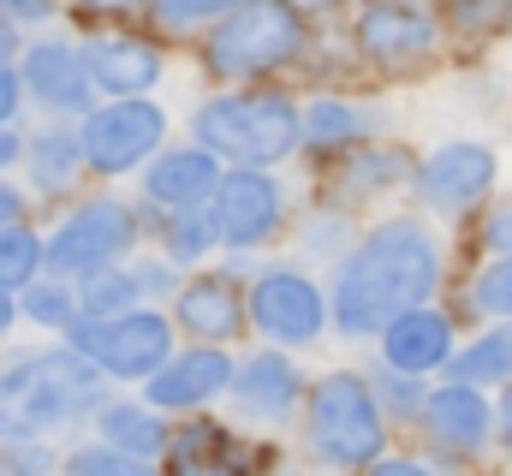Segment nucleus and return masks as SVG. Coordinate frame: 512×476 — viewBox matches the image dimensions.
I'll return each instance as SVG.
<instances>
[{"mask_svg":"<svg viewBox=\"0 0 512 476\" xmlns=\"http://www.w3.org/2000/svg\"><path fill=\"white\" fill-rule=\"evenodd\" d=\"M447 369H453V381H477V387L512 381V316H507V328H495V334L471 340L459 357H447Z\"/></svg>","mask_w":512,"mask_h":476,"instance_id":"22","label":"nucleus"},{"mask_svg":"<svg viewBox=\"0 0 512 476\" xmlns=\"http://www.w3.org/2000/svg\"><path fill=\"white\" fill-rule=\"evenodd\" d=\"M251 453L221 429V423H191L179 441H173V471H227V465H245Z\"/></svg>","mask_w":512,"mask_h":476,"instance_id":"21","label":"nucleus"},{"mask_svg":"<svg viewBox=\"0 0 512 476\" xmlns=\"http://www.w3.org/2000/svg\"><path fill=\"white\" fill-rule=\"evenodd\" d=\"M382 352H387V369L429 375V369H441L453 357V322L423 310V304H411V310H399L382 328Z\"/></svg>","mask_w":512,"mask_h":476,"instance_id":"13","label":"nucleus"},{"mask_svg":"<svg viewBox=\"0 0 512 476\" xmlns=\"http://www.w3.org/2000/svg\"><path fill=\"white\" fill-rule=\"evenodd\" d=\"M131 215L120 209V203H90V209H78L60 233H54V244H48V262L60 268V274H90V268H102L108 256H120L131 244Z\"/></svg>","mask_w":512,"mask_h":476,"instance_id":"10","label":"nucleus"},{"mask_svg":"<svg viewBox=\"0 0 512 476\" xmlns=\"http://www.w3.org/2000/svg\"><path fill=\"white\" fill-rule=\"evenodd\" d=\"M489 185H495V149L489 143H441L417 167V197L441 215L471 209L477 197H489Z\"/></svg>","mask_w":512,"mask_h":476,"instance_id":"8","label":"nucleus"},{"mask_svg":"<svg viewBox=\"0 0 512 476\" xmlns=\"http://www.w3.org/2000/svg\"><path fill=\"white\" fill-rule=\"evenodd\" d=\"M84 60H90V78L102 90H114V96H137V90H149L161 78V54L149 42H137V36H96Z\"/></svg>","mask_w":512,"mask_h":476,"instance_id":"16","label":"nucleus"},{"mask_svg":"<svg viewBox=\"0 0 512 476\" xmlns=\"http://www.w3.org/2000/svg\"><path fill=\"white\" fill-rule=\"evenodd\" d=\"M66 334H72L78 352L90 357V363H102L108 375H155L167 363V340H173V328L161 316H149V310H114V316L78 322Z\"/></svg>","mask_w":512,"mask_h":476,"instance_id":"6","label":"nucleus"},{"mask_svg":"<svg viewBox=\"0 0 512 476\" xmlns=\"http://www.w3.org/2000/svg\"><path fill=\"white\" fill-rule=\"evenodd\" d=\"M382 476H423V465L417 459H387V465H376Z\"/></svg>","mask_w":512,"mask_h":476,"instance_id":"38","label":"nucleus"},{"mask_svg":"<svg viewBox=\"0 0 512 476\" xmlns=\"http://www.w3.org/2000/svg\"><path fill=\"white\" fill-rule=\"evenodd\" d=\"M197 137L233 161H280L298 149L304 137V119L286 96H227V102H209L197 114Z\"/></svg>","mask_w":512,"mask_h":476,"instance_id":"4","label":"nucleus"},{"mask_svg":"<svg viewBox=\"0 0 512 476\" xmlns=\"http://www.w3.org/2000/svg\"><path fill=\"white\" fill-rule=\"evenodd\" d=\"M215 185H221V173H215L209 149H173L149 167V197L167 209H197Z\"/></svg>","mask_w":512,"mask_h":476,"instance_id":"17","label":"nucleus"},{"mask_svg":"<svg viewBox=\"0 0 512 476\" xmlns=\"http://www.w3.org/2000/svg\"><path fill=\"white\" fill-rule=\"evenodd\" d=\"M251 316L256 328L268 334V340H280V346H304V340H316L322 334V292L304 280V274H262L256 280V298H251Z\"/></svg>","mask_w":512,"mask_h":476,"instance_id":"9","label":"nucleus"},{"mask_svg":"<svg viewBox=\"0 0 512 476\" xmlns=\"http://www.w3.org/2000/svg\"><path fill=\"white\" fill-rule=\"evenodd\" d=\"M298 6H334V0H298Z\"/></svg>","mask_w":512,"mask_h":476,"instance_id":"44","label":"nucleus"},{"mask_svg":"<svg viewBox=\"0 0 512 476\" xmlns=\"http://www.w3.org/2000/svg\"><path fill=\"white\" fill-rule=\"evenodd\" d=\"M382 399L370 393V381L358 375H328L316 393H310V447L328 459V465H376L382 459Z\"/></svg>","mask_w":512,"mask_h":476,"instance_id":"3","label":"nucleus"},{"mask_svg":"<svg viewBox=\"0 0 512 476\" xmlns=\"http://www.w3.org/2000/svg\"><path fill=\"white\" fill-rule=\"evenodd\" d=\"M161 131H167L161 108H149V102L126 96L120 108L90 114V125H84L78 137H84V161H90V167H102V173H126V167H137V161L161 143Z\"/></svg>","mask_w":512,"mask_h":476,"instance_id":"7","label":"nucleus"},{"mask_svg":"<svg viewBox=\"0 0 512 476\" xmlns=\"http://www.w3.org/2000/svg\"><path fill=\"white\" fill-rule=\"evenodd\" d=\"M12 108H18V78H12V72L0 66V125L12 119Z\"/></svg>","mask_w":512,"mask_h":476,"instance_id":"35","label":"nucleus"},{"mask_svg":"<svg viewBox=\"0 0 512 476\" xmlns=\"http://www.w3.org/2000/svg\"><path fill=\"white\" fill-rule=\"evenodd\" d=\"M72 471H84V476H126V471H137V459L120 453V447L108 441V447H84V453L72 459Z\"/></svg>","mask_w":512,"mask_h":476,"instance_id":"31","label":"nucleus"},{"mask_svg":"<svg viewBox=\"0 0 512 476\" xmlns=\"http://www.w3.org/2000/svg\"><path fill=\"white\" fill-rule=\"evenodd\" d=\"M102 435L131 453V459H149V453H161L167 447V435H161V423L149 417V411H131V405H114L108 417H102Z\"/></svg>","mask_w":512,"mask_h":476,"instance_id":"23","label":"nucleus"},{"mask_svg":"<svg viewBox=\"0 0 512 476\" xmlns=\"http://www.w3.org/2000/svg\"><path fill=\"white\" fill-rule=\"evenodd\" d=\"M24 84H30V96H36L42 108H54V114H78V108H90V60L72 54V48H60V42L30 48V60H24Z\"/></svg>","mask_w":512,"mask_h":476,"instance_id":"15","label":"nucleus"},{"mask_svg":"<svg viewBox=\"0 0 512 476\" xmlns=\"http://www.w3.org/2000/svg\"><path fill=\"white\" fill-rule=\"evenodd\" d=\"M239 0H161V18L167 24H197V18H209V12H233Z\"/></svg>","mask_w":512,"mask_h":476,"instance_id":"33","label":"nucleus"},{"mask_svg":"<svg viewBox=\"0 0 512 476\" xmlns=\"http://www.w3.org/2000/svg\"><path fill=\"white\" fill-rule=\"evenodd\" d=\"M477 310L483 316H512V250H495V262L477 274Z\"/></svg>","mask_w":512,"mask_h":476,"instance_id":"27","label":"nucleus"},{"mask_svg":"<svg viewBox=\"0 0 512 476\" xmlns=\"http://www.w3.org/2000/svg\"><path fill=\"white\" fill-rule=\"evenodd\" d=\"M233 399H239L245 411H256V417H280V411L298 399V369L280 363V357H251L245 375L233 381Z\"/></svg>","mask_w":512,"mask_h":476,"instance_id":"20","label":"nucleus"},{"mask_svg":"<svg viewBox=\"0 0 512 476\" xmlns=\"http://www.w3.org/2000/svg\"><path fill=\"white\" fill-rule=\"evenodd\" d=\"M423 423L447 453H483V441L495 435V411L477 393V381H447L441 393L423 399Z\"/></svg>","mask_w":512,"mask_h":476,"instance_id":"11","label":"nucleus"},{"mask_svg":"<svg viewBox=\"0 0 512 476\" xmlns=\"http://www.w3.org/2000/svg\"><path fill=\"white\" fill-rule=\"evenodd\" d=\"M12 328V304H6V286H0V334Z\"/></svg>","mask_w":512,"mask_h":476,"instance_id":"41","label":"nucleus"},{"mask_svg":"<svg viewBox=\"0 0 512 476\" xmlns=\"http://www.w3.org/2000/svg\"><path fill=\"white\" fill-rule=\"evenodd\" d=\"M441 280V250L417 221H387L364 238L334 280V322L340 334H376L399 310L423 304Z\"/></svg>","mask_w":512,"mask_h":476,"instance_id":"1","label":"nucleus"},{"mask_svg":"<svg viewBox=\"0 0 512 476\" xmlns=\"http://www.w3.org/2000/svg\"><path fill=\"white\" fill-rule=\"evenodd\" d=\"M489 250H512V209H501V215H495V221H489Z\"/></svg>","mask_w":512,"mask_h":476,"instance_id":"34","label":"nucleus"},{"mask_svg":"<svg viewBox=\"0 0 512 476\" xmlns=\"http://www.w3.org/2000/svg\"><path fill=\"white\" fill-rule=\"evenodd\" d=\"M6 12H18V18H42L48 12V0H0Z\"/></svg>","mask_w":512,"mask_h":476,"instance_id":"37","label":"nucleus"},{"mask_svg":"<svg viewBox=\"0 0 512 476\" xmlns=\"http://www.w3.org/2000/svg\"><path fill=\"white\" fill-rule=\"evenodd\" d=\"M280 221V191L262 173H233L215 185V227L227 244H262Z\"/></svg>","mask_w":512,"mask_h":476,"instance_id":"12","label":"nucleus"},{"mask_svg":"<svg viewBox=\"0 0 512 476\" xmlns=\"http://www.w3.org/2000/svg\"><path fill=\"white\" fill-rule=\"evenodd\" d=\"M42 262V244L24 227H0V286H24Z\"/></svg>","mask_w":512,"mask_h":476,"instance_id":"26","label":"nucleus"},{"mask_svg":"<svg viewBox=\"0 0 512 476\" xmlns=\"http://www.w3.org/2000/svg\"><path fill=\"white\" fill-rule=\"evenodd\" d=\"M24 310L36 316V322H48V328H66V316H72V298H66V286H30V298H24Z\"/></svg>","mask_w":512,"mask_h":476,"instance_id":"30","label":"nucleus"},{"mask_svg":"<svg viewBox=\"0 0 512 476\" xmlns=\"http://www.w3.org/2000/svg\"><path fill=\"white\" fill-rule=\"evenodd\" d=\"M30 161H36L42 191H60V185L72 179V167L84 161V137H72V131H48V137L30 149Z\"/></svg>","mask_w":512,"mask_h":476,"instance_id":"25","label":"nucleus"},{"mask_svg":"<svg viewBox=\"0 0 512 476\" xmlns=\"http://www.w3.org/2000/svg\"><path fill=\"white\" fill-rule=\"evenodd\" d=\"M358 42H364V54H376L387 66H405V60H423L435 48V24L399 0H376L358 18Z\"/></svg>","mask_w":512,"mask_h":476,"instance_id":"14","label":"nucleus"},{"mask_svg":"<svg viewBox=\"0 0 512 476\" xmlns=\"http://www.w3.org/2000/svg\"><path fill=\"white\" fill-rule=\"evenodd\" d=\"M447 18L471 36H489V30H507L512 24V0H453Z\"/></svg>","mask_w":512,"mask_h":476,"instance_id":"29","label":"nucleus"},{"mask_svg":"<svg viewBox=\"0 0 512 476\" xmlns=\"http://www.w3.org/2000/svg\"><path fill=\"white\" fill-rule=\"evenodd\" d=\"M84 6H131V0H84Z\"/></svg>","mask_w":512,"mask_h":476,"instance_id":"43","label":"nucleus"},{"mask_svg":"<svg viewBox=\"0 0 512 476\" xmlns=\"http://www.w3.org/2000/svg\"><path fill=\"white\" fill-rule=\"evenodd\" d=\"M12 155H18V137H12V131H0V167H6Z\"/></svg>","mask_w":512,"mask_h":476,"instance_id":"40","label":"nucleus"},{"mask_svg":"<svg viewBox=\"0 0 512 476\" xmlns=\"http://www.w3.org/2000/svg\"><path fill=\"white\" fill-rule=\"evenodd\" d=\"M131 298H137V274H102V268H90V286H84V310L90 316H114V310H126Z\"/></svg>","mask_w":512,"mask_h":476,"instance_id":"28","label":"nucleus"},{"mask_svg":"<svg viewBox=\"0 0 512 476\" xmlns=\"http://www.w3.org/2000/svg\"><path fill=\"white\" fill-rule=\"evenodd\" d=\"M6 54H12V30L0 24V60H6Z\"/></svg>","mask_w":512,"mask_h":476,"instance_id":"42","label":"nucleus"},{"mask_svg":"<svg viewBox=\"0 0 512 476\" xmlns=\"http://www.w3.org/2000/svg\"><path fill=\"white\" fill-rule=\"evenodd\" d=\"M102 393V375L78 352H36L0 369V435H42L84 417Z\"/></svg>","mask_w":512,"mask_h":476,"instance_id":"2","label":"nucleus"},{"mask_svg":"<svg viewBox=\"0 0 512 476\" xmlns=\"http://www.w3.org/2000/svg\"><path fill=\"white\" fill-rule=\"evenodd\" d=\"M227 381H233V363L221 352H185L179 363H167L161 375H149V399L155 405H203Z\"/></svg>","mask_w":512,"mask_h":476,"instance_id":"18","label":"nucleus"},{"mask_svg":"<svg viewBox=\"0 0 512 476\" xmlns=\"http://www.w3.org/2000/svg\"><path fill=\"white\" fill-rule=\"evenodd\" d=\"M298 48V12L292 0H239L233 18L209 36V66L215 72H268Z\"/></svg>","mask_w":512,"mask_h":476,"instance_id":"5","label":"nucleus"},{"mask_svg":"<svg viewBox=\"0 0 512 476\" xmlns=\"http://www.w3.org/2000/svg\"><path fill=\"white\" fill-rule=\"evenodd\" d=\"M18 209H24V203H18V191H0V227H12V221H18Z\"/></svg>","mask_w":512,"mask_h":476,"instance_id":"39","label":"nucleus"},{"mask_svg":"<svg viewBox=\"0 0 512 476\" xmlns=\"http://www.w3.org/2000/svg\"><path fill=\"white\" fill-rule=\"evenodd\" d=\"M495 429H501V441L512 447V381H507V393H501V411H495Z\"/></svg>","mask_w":512,"mask_h":476,"instance_id":"36","label":"nucleus"},{"mask_svg":"<svg viewBox=\"0 0 512 476\" xmlns=\"http://www.w3.org/2000/svg\"><path fill=\"white\" fill-rule=\"evenodd\" d=\"M179 322L191 334H209V340L239 334V292H233V280L227 274H209V280L185 286L179 292Z\"/></svg>","mask_w":512,"mask_h":476,"instance_id":"19","label":"nucleus"},{"mask_svg":"<svg viewBox=\"0 0 512 476\" xmlns=\"http://www.w3.org/2000/svg\"><path fill=\"white\" fill-rule=\"evenodd\" d=\"M209 238H221V227H209V221H197V215H179V227H173L167 244H173V256H185V262H191V256H203V250H209Z\"/></svg>","mask_w":512,"mask_h":476,"instance_id":"32","label":"nucleus"},{"mask_svg":"<svg viewBox=\"0 0 512 476\" xmlns=\"http://www.w3.org/2000/svg\"><path fill=\"white\" fill-rule=\"evenodd\" d=\"M364 131H370V119L358 114V108H346V102H328V96L304 114V137L322 143V149H346V143H358Z\"/></svg>","mask_w":512,"mask_h":476,"instance_id":"24","label":"nucleus"}]
</instances>
